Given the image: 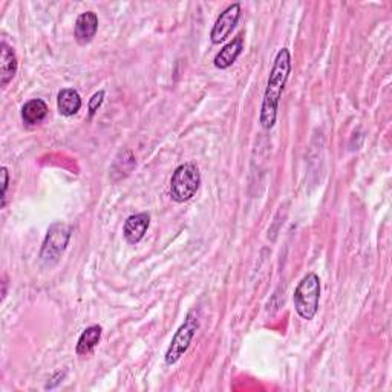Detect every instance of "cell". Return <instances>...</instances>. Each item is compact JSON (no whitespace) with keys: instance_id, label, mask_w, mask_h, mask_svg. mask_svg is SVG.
Here are the masks:
<instances>
[{"instance_id":"13","label":"cell","mask_w":392,"mask_h":392,"mask_svg":"<svg viewBox=\"0 0 392 392\" xmlns=\"http://www.w3.org/2000/svg\"><path fill=\"white\" fill-rule=\"evenodd\" d=\"M103 334V328L100 325H90L88 326L86 330L81 333V335L78 337L77 342V354L78 355H86L89 352H93V350L98 345L100 339H102Z\"/></svg>"},{"instance_id":"5","label":"cell","mask_w":392,"mask_h":392,"mask_svg":"<svg viewBox=\"0 0 392 392\" xmlns=\"http://www.w3.org/2000/svg\"><path fill=\"white\" fill-rule=\"evenodd\" d=\"M71 225L65 222H56L49 227L47 238H44L40 258L44 266H54L65 253L71 239Z\"/></svg>"},{"instance_id":"15","label":"cell","mask_w":392,"mask_h":392,"mask_svg":"<svg viewBox=\"0 0 392 392\" xmlns=\"http://www.w3.org/2000/svg\"><path fill=\"white\" fill-rule=\"evenodd\" d=\"M8 181H10V175H8V169L2 167V207H5V204H6Z\"/></svg>"},{"instance_id":"3","label":"cell","mask_w":392,"mask_h":392,"mask_svg":"<svg viewBox=\"0 0 392 392\" xmlns=\"http://www.w3.org/2000/svg\"><path fill=\"white\" fill-rule=\"evenodd\" d=\"M201 184V173L195 164H181L170 179V196L177 203H187L196 195Z\"/></svg>"},{"instance_id":"11","label":"cell","mask_w":392,"mask_h":392,"mask_svg":"<svg viewBox=\"0 0 392 392\" xmlns=\"http://www.w3.org/2000/svg\"><path fill=\"white\" fill-rule=\"evenodd\" d=\"M57 106L61 115L72 117L81 109V97L76 89H61L57 97Z\"/></svg>"},{"instance_id":"6","label":"cell","mask_w":392,"mask_h":392,"mask_svg":"<svg viewBox=\"0 0 392 392\" xmlns=\"http://www.w3.org/2000/svg\"><path fill=\"white\" fill-rule=\"evenodd\" d=\"M239 17H241L239 4L230 5L224 13H221L210 34L212 42L215 44H220L221 42H224L227 37H229V35L233 32V30L236 28V25H238Z\"/></svg>"},{"instance_id":"8","label":"cell","mask_w":392,"mask_h":392,"mask_svg":"<svg viewBox=\"0 0 392 392\" xmlns=\"http://www.w3.org/2000/svg\"><path fill=\"white\" fill-rule=\"evenodd\" d=\"M149 225H150L149 213H138V215L129 216L126 220L124 229H123L126 241L129 244H138L144 238Z\"/></svg>"},{"instance_id":"1","label":"cell","mask_w":392,"mask_h":392,"mask_svg":"<svg viewBox=\"0 0 392 392\" xmlns=\"http://www.w3.org/2000/svg\"><path fill=\"white\" fill-rule=\"evenodd\" d=\"M290 72H291V54L287 48H282L276 54L275 63H273L266 94H263L262 107H261L259 121L266 131H270L276 123L279 102H280L282 93H284V88L287 85V80L290 77Z\"/></svg>"},{"instance_id":"12","label":"cell","mask_w":392,"mask_h":392,"mask_svg":"<svg viewBox=\"0 0 392 392\" xmlns=\"http://www.w3.org/2000/svg\"><path fill=\"white\" fill-rule=\"evenodd\" d=\"M48 115V105L40 98L30 100L28 103H25L22 107V118L26 124L35 126L40 124Z\"/></svg>"},{"instance_id":"4","label":"cell","mask_w":392,"mask_h":392,"mask_svg":"<svg viewBox=\"0 0 392 392\" xmlns=\"http://www.w3.org/2000/svg\"><path fill=\"white\" fill-rule=\"evenodd\" d=\"M198 328H199V311L196 308H194L187 313L184 323L178 328V331L175 333V335H173V339L166 351V357H164L166 359V364L172 367V364H175L182 355L186 354L198 331Z\"/></svg>"},{"instance_id":"14","label":"cell","mask_w":392,"mask_h":392,"mask_svg":"<svg viewBox=\"0 0 392 392\" xmlns=\"http://www.w3.org/2000/svg\"><path fill=\"white\" fill-rule=\"evenodd\" d=\"M103 100H105V90H100V93L94 94V97L89 100V115L90 117L95 115V112L98 111V107L102 106Z\"/></svg>"},{"instance_id":"7","label":"cell","mask_w":392,"mask_h":392,"mask_svg":"<svg viewBox=\"0 0 392 392\" xmlns=\"http://www.w3.org/2000/svg\"><path fill=\"white\" fill-rule=\"evenodd\" d=\"M98 30V17L95 13L88 11L77 17L74 26V37L78 44H88L93 42Z\"/></svg>"},{"instance_id":"10","label":"cell","mask_w":392,"mask_h":392,"mask_svg":"<svg viewBox=\"0 0 392 392\" xmlns=\"http://www.w3.org/2000/svg\"><path fill=\"white\" fill-rule=\"evenodd\" d=\"M242 49H244V37L242 35H238V37H234L230 43H227L225 47L216 54L215 66L218 69L230 68L241 56Z\"/></svg>"},{"instance_id":"2","label":"cell","mask_w":392,"mask_h":392,"mask_svg":"<svg viewBox=\"0 0 392 392\" xmlns=\"http://www.w3.org/2000/svg\"><path fill=\"white\" fill-rule=\"evenodd\" d=\"M293 300L296 313L305 321H313L319 309V300H321V279L316 273H308L299 282Z\"/></svg>"},{"instance_id":"9","label":"cell","mask_w":392,"mask_h":392,"mask_svg":"<svg viewBox=\"0 0 392 392\" xmlns=\"http://www.w3.org/2000/svg\"><path fill=\"white\" fill-rule=\"evenodd\" d=\"M17 74V57L5 42L0 44V85L5 88Z\"/></svg>"}]
</instances>
